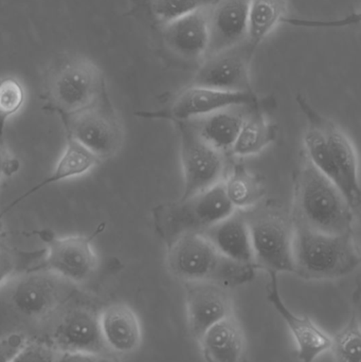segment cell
<instances>
[{
  "label": "cell",
  "mask_w": 361,
  "mask_h": 362,
  "mask_svg": "<svg viewBox=\"0 0 361 362\" xmlns=\"http://www.w3.org/2000/svg\"><path fill=\"white\" fill-rule=\"evenodd\" d=\"M299 104L307 119L303 139L307 161L341 189L357 214L360 167L353 142L341 127L313 110L304 100H299Z\"/></svg>",
  "instance_id": "cell-1"
},
{
  "label": "cell",
  "mask_w": 361,
  "mask_h": 362,
  "mask_svg": "<svg viewBox=\"0 0 361 362\" xmlns=\"http://www.w3.org/2000/svg\"><path fill=\"white\" fill-rule=\"evenodd\" d=\"M294 223L330 234H353L355 215L341 189L311 163H304L295 185Z\"/></svg>",
  "instance_id": "cell-2"
},
{
  "label": "cell",
  "mask_w": 361,
  "mask_h": 362,
  "mask_svg": "<svg viewBox=\"0 0 361 362\" xmlns=\"http://www.w3.org/2000/svg\"><path fill=\"white\" fill-rule=\"evenodd\" d=\"M167 265L184 283L213 282L228 289L251 282L256 269L252 264L223 257L201 233L186 234L170 243Z\"/></svg>",
  "instance_id": "cell-3"
},
{
  "label": "cell",
  "mask_w": 361,
  "mask_h": 362,
  "mask_svg": "<svg viewBox=\"0 0 361 362\" xmlns=\"http://www.w3.org/2000/svg\"><path fill=\"white\" fill-rule=\"evenodd\" d=\"M44 90L49 104L65 117L93 107L108 95L99 66L78 53H61L51 62Z\"/></svg>",
  "instance_id": "cell-4"
},
{
  "label": "cell",
  "mask_w": 361,
  "mask_h": 362,
  "mask_svg": "<svg viewBox=\"0 0 361 362\" xmlns=\"http://www.w3.org/2000/svg\"><path fill=\"white\" fill-rule=\"evenodd\" d=\"M294 274L305 280H335L360 266L353 234H330L295 223Z\"/></svg>",
  "instance_id": "cell-5"
},
{
  "label": "cell",
  "mask_w": 361,
  "mask_h": 362,
  "mask_svg": "<svg viewBox=\"0 0 361 362\" xmlns=\"http://www.w3.org/2000/svg\"><path fill=\"white\" fill-rule=\"evenodd\" d=\"M233 212L220 182L196 195L156 206L154 223L157 232L170 244L186 234L203 233Z\"/></svg>",
  "instance_id": "cell-6"
},
{
  "label": "cell",
  "mask_w": 361,
  "mask_h": 362,
  "mask_svg": "<svg viewBox=\"0 0 361 362\" xmlns=\"http://www.w3.org/2000/svg\"><path fill=\"white\" fill-rule=\"evenodd\" d=\"M245 215L251 236L256 268L273 274H294L292 246L295 223L290 215L277 208L252 209Z\"/></svg>",
  "instance_id": "cell-7"
},
{
  "label": "cell",
  "mask_w": 361,
  "mask_h": 362,
  "mask_svg": "<svg viewBox=\"0 0 361 362\" xmlns=\"http://www.w3.org/2000/svg\"><path fill=\"white\" fill-rule=\"evenodd\" d=\"M69 139L88 151L99 161L112 158L123 142V127L108 95L93 107L65 117Z\"/></svg>",
  "instance_id": "cell-8"
},
{
  "label": "cell",
  "mask_w": 361,
  "mask_h": 362,
  "mask_svg": "<svg viewBox=\"0 0 361 362\" xmlns=\"http://www.w3.org/2000/svg\"><path fill=\"white\" fill-rule=\"evenodd\" d=\"M182 160V198L201 193L223 180L226 170L225 155L207 144L192 122L177 123Z\"/></svg>",
  "instance_id": "cell-9"
},
{
  "label": "cell",
  "mask_w": 361,
  "mask_h": 362,
  "mask_svg": "<svg viewBox=\"0 0 361 362\" xmlns=\"http://www.w3.org/2000/svg\"><path fill=\"white\" fill-rule=\"evenodd\" d=\"M69 283L52 272L33 269L13 278L8 284L11 306L25 318L40 320L51 316L68 296Z\"/></svg>",
  "instance_id": "cell-10"
},
{
  "label": "cell",
  "mask_w": 361,
  "mask_h": 362,
  "mask_svg": "<svg viewBox=\"0 0 361 362\" xmlns=\"http://www.w3.org/2000/svg\"><path fill=\"white\" fill-rule=\"evenodd\" d=\"M102 232V226L90 235L57 238L48 232H40L47 243L46 255L36 269L52 272L69 284L88 282L97 268V257L93 240Z\"/></svg>",
  "instance_id": "cell-11"
},
{
  "label": "cell",
  "mask_w": 361,
  "mask_h": 362,
  "mask_svg": "<svg viewBox=\"0 0 361 362\" xmlns=\"http://www.w3.org/2000/svg\"><path fill=\"white\" fill-rule=\"evenodd\" d=\"M256 105L258 98L254 93H233L192 84L174 99L167 110L143 112L142 116L170 119L176 123L191 122L226 108Z\"/></svg>",
  "instance_id": "cell-12"
},
{
  "label": "cell",
  "mask_w": 361,
  "mask_h": 362,
  "mask_svg": "<svg viewBox=\"0 0 361 362\" xmlns=\"http://www.w3.org/2000/svg\"><path fill=\"white\" fill-rule=\"evenodd\" d=\"M256 49L247 40L207 55L195 74L193 84L233 93H254L250 65Z\"/></svg>",
  "instance_id": "cell-13"
},
{
  "label": "cell",
  "mask_w": 361,
  "mask_h": 362,
  "mask_svg": "<svg viewBox=\"0 0 361 362\" xmlns=\"http://www.w3.org/2000/svg\"><path fill=\"white\" fill-rule=\"evenodd\" d=\"M187 320L194 339L210 327L235 315L230 289L213 282L184 283Z\"/></svg>",
  "instance_id": "cell-14"
},
{
  "label": "cell",
  "mask_w": 361,
  "mask_h": 362,
  "mask_svg": "<svg viewBox=\"0 0 361 362\" xmlns=\"http://www.w3.org/2000/svg\"><path fill=\"white\" fill-rule=\"evenodd\" d=\"M268 274L271 281L267 286V299L290 329L299 361L315 362L321 355L330 352L332 336L309 317L299 316L292 312L282 299L278 274L273 272Z\"/></svg>",
  "instance_id": "cell-15"
},
{
  "label": "cell",
  "mask_w": 361,
  "mask_h": 362,
  "mask_svg": "<svg viewBox=\"0 0 361 362\" xmlns=\"http://www.w3.org/2000/svg\"><path fill=\"white\" fill-rule=\"evenodd\" d=\"M97 317L106 350L117 355L133 354L139 350L143 339L141 321L129 304H110Z\"/></svg>",
  "instance_id": "cell-16"
},
{
  "label": "cell",
  "mask_w": 361,
  "mask_h": 362,
  "mask_svg": "<svg viewBox=\"0 0 361 362\" xmlns=\"http://www.w3.org/2000/svg\"><path fill=\"white\" fill-rule=\"evenodd\" d=\"M53 342L59 352L103 353L97 314L76 308L64 314L53 329Z\"/></svg>",
  "instance_id": "cell-17"
},
{
  "label": "cell",
  "mask_w": 361,
  "mask_h": 362,
  "mask_svg": "<svg viewBox=\"0 0 361 362\" xmlns=\"http://www.w3.org/2000/svg\"><path fill=\"white\" fill-rule=\"evenodd\" d=\"M209 6L163 25V38L170 50L190 61L203 59L209 50Z\"/></svg>",
  "instance_id": "cell-18"
},
{
  "label": "cell",
  "mask_w": 361,
  "mask_h": 362,
  "mask_svg": "<svg viewBox=\"0 0 361 362\" xmlns=\"http://www.w3.org/2000/svg\"><path fill=\"white\" fill-rule=\"evenodd\" d=\"M249 0H216L210 6L208 54L241 44L247 38Z\"/></svg>",
  "instance_id": "cell-19"
},
{
  "label": "cell",
  "mask_w": 361,
  "mask_h": 362,
  "mask_svg": "<svg viewBox=\"0 0 361 362\" xmlns=\"http://www.w3.org/2000/svg\"><path fill=\"white\" fill-rule=\"evenodd\" d=\"M201 234L223 257L254 265L249 226L243 212L235 211Z\"/></svg>",
  "instance_id": "cell-20"
},
{
  "label": "cell",
  "mask_w": 361,
  "mask_h": 362,
  "mask_svg": "<svg viewBox=\"0 0 361 362\" xmlns=\"http://www.w3.org/2000/svg\"><path fill=\"white\" fill-rule=\"evenodd\" d=\"M197 341L206 362L245 361V333L235 315L208 329Z\"/></svg>",
  "instance_id": "cell-21"
},
{
  "label": "cell",
  "mask_w": 361,
  "mask_h": 362,
  "mask_svg": "<svg viewBox=\"0 0 361 362\" xmlns=\"http://www.w3.org/2000/svg\"><path fill=\"white\" fill-rule=\"evenodd\" d=\"M250 107L252 106L229 107L191 122L209 146L226 155L232 150Z\"/></svg>",
  "instance_id": "cell-22"
},
{
  "label": "cell",
  "mask_w": 361,
  "mask_h": 362,
  "mask_svg": "<svg viewBox=\"0 0 361 362\" xmlns=\"http://www.w3.org/2000/svg\"><path fill=\"white\" fill-rule=\"evenodd\" d=\"M100 161L93 154H90L88 151L85 150L80 144L68 138L65 150H64L61 158L57 161V165H55L51 175L38 182L37 185H34L31 189H28L23 195L17 197L14 202H11L2 212H0V221H1L2 217L6 213L10 212L13 208H15L17 204L23 202L25 198L31 196L32 194L36 193V192L52 185V183L85 175V174L90 172L93 168L97 167Z\"/></svg>",
  "instance_id": "cell-23"
},
{
  "label": "cell",
  "mask_w": 361,
  "mask_h": 362,
  "mask_svg": "<svg viewBox=\"0 0 361 362\" xmlns=\"http://www.w3.org/2000/svg\"><path fill=\"white\" fill-rule=\"evenodd\" d=\"M277 137V127L259 105L248 110L231 154L239 158L256 156L266 150Z\"/></svg>",
  "instance_id": "cell-24"
},
{
  "label": "cell",
  "mask_w": 361,
  "mask_h": 362,
  "mask_svg": "<svg viewBox=\"0 0 361 362\" xmlns=\"http://www.w3.org/2000/svg\"><path fill=\"white\" fill-rule=\"evenodd\" d=\"M220 183L229 204L237 212L256 208L264 196V185L260 177L242 165L229 172Z\"/></svg>",
  "instance_id": "cell-25"
},
{
  "label": "cell",
  "mask_w": 361,
  "mask_h": 362,
  "mask_svg": "<svg viewBox=\"0 0 361 362\" xmlns=\"http://www.w3.org/2000/svg\"><path fill=\"white\" fill-rule=\"evenodd\" d=\"M288 0H249L248 2V44L258 48L284 21Z\"/></svg>",
  "instance_id": "cell-26"
},
{
  "label": "cell",
  "mask_w": 361,
  "mask_h": 362,
  "mask_svg": "<svg viewBox=\"0 0 361 362\" xmlns=\"http://www.w3.org/2000/svg\"><path fill=\"white\" fill-rule=\"evenodd\" d=\"M330 352L335 362H361L360 323L355 314L336 335L332 336Z\"/></svg>",
  "instance_id": "cell-27"
},
{
  "label": "cell",
  "mask_w": 361,
  "mask_h": 362,
  "mask_svg": "<svg viewBox=\"0 0 361 362\" xmlns=\"http://www.w3.org/2000/svg\"><path fill=\"white\" fill-rule=\"evenodd\" d=\"M25 103V89L14 76L0 78V139L8 119L20 112Z\"/></svg>",
  "instance_id": "cell-28"
},
{
  "label": "cell",
  "mask_w": 361,
  "mask_h": 362,
  "mask_svg": "<svg viewBox=\"0 0 361 362\" xmlns=\"http://www.w3.org/2000/svg\"><path fill=\"white\" fill-rule=\"evenodd\" d=\"M216 0H150V10L161 23H171L194 11L211 6Z\"/></svg>",
  "instance_id": "cell-29"
},
{
  "label": "cell",
  "mask_w": 361,
  "mask_h": 362,
  "mask_svg": "<svg viewBox=\"0 0 361 362\" xmlns=\"http://www.w3.org/2000/svg\"><path fill=\"white\" fill-rule=\"evenodd\" d=\"M57 355L59 350L54 346L40 340L27 339L10 362H57Z\"/></svg>",
  "instance_id": "cell-30"
},
{
  "label": "cell",
  "mask_w": 361,
  "mask_h": 362,
  "mask_svg": "<svg viewBox=\"0 0 361 362\" xmlns=\"http://www.w3.org/2000/svg\"><path fill=\"white\" fill-rule=\"evenodd\" d=\"M25 337L21 333H11L0 337V362H10L15 353L25 344Z\"/></svg>",
  "instance_id": "cell-31"
},
{
  "label": "cell",
  "mask_w": 361,
  "mask_h": 362,
  "mask_svg": "<svg viewBox=\"0 0 361 362\" xmlns=\"http://www.w3.org/2000/svg\"><path fill=\"white\" fill-rule=\"evenodd\" d=\"M57 362H120L103 353L59 352Z\"/></svg>",
  "instance_id": "cell-32"
},
{
  "label": "cell",
  "mask_w": 361,
  "mask_h": 362,
  "mask_svg": "<svg viewBox=\"0 0 361 362\" xmlns=\"http://www.w3.org/2000/svg\"><path fill=\"white\" fill-rule=\"evenodd\" d=\"M20 167L18 159L6 148L4 140L0 139V181L16 173Z\"/></svg>",
  "instance_id": "cell-33"
}]
</instances>
